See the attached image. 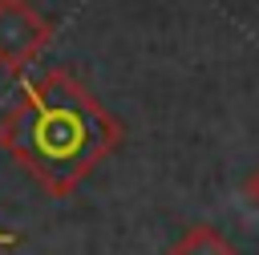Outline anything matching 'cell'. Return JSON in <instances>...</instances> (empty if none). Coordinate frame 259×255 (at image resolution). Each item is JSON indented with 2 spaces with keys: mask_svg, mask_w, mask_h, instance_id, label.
Segmentation results:
<instances>
[{
  "mask_svg": "<svg viewBox=\"0 0 259 255\" xmlns=\"http://www.w3.org/2000/svg\"><path fill=\"white\" fill-rule=\"evenodd\" d=\"M117 146L121 121L69 69L24 81L16 105L0 117V150L53 198L73 194Z\"/></svg>",
  "mask_w": 259,
  "mask_h": 255,
  "instance_id": "obj_1",
  "label": "cell"
},
{
  "mask_svg": "<svg viewBox=\"0 0 259 255\" xmlns=\"http://www.w3.org/2000/svg\"><path fill=\"white\" fill-rule=\"evenodd\" d=\"M243 194H247V202H251V206L259 210V170H255V174H251V178L243 182Z\"/></svg>",
  "mask_w": 259,
  "mask_h": 255,
  "instance_id": "obj_4",
  "label": "cell"
},
{
  "mask_svg": "<svg viewBox=\"0 0 259 255\" xmlns=\"http://www.w3.org/2000/svg\"><path fill=\"white\" fill-rule=\"evenodd\" d=\"M53 45V24L28 0H0V69L24 73Z\"/></svg>",
  "mask_w": 259,
  "mask_h": 255,
  "instance_id": "obj_2",
  "label": "cell"
},
{
  "mask_svg": "<svg viewBox=\"0 0 259 255\" xmlns=\"http://www.w3.org/2000/svg\"><path fill=\"white\" fill-rule=\"evenodd\" d=\"M166 255H235V247H231L214 227L194 223V227H186V231L166 247Z\"/></svg>",
  "mask_w": 259,
  "mask_h": 255,
  "instance_id": "obj_3",
  "label": "cell"
},
{
  "mask_svg": "<svg viewBox=\"0 0 259 255\" xmlns=\"http://www.w3.org/2000/svg\"><path fill=\"white\" fill-rule=\"evenodd\" d=\"M16 243H20V235H12V231H0V251H4V247H16Z\"/></svg>",
  "mask_w": 259,
  "mask_h": 255,
  "instance_id": "obj_5",
  "label": "cell"
}]
</instances>
